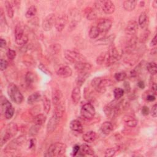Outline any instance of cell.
I'll return each instance as SVG.
<instances>
[{
  "label": "cell",
  "instance_id": "obj_1",
  "mask_svg": "<svg viewBox=\"0 0 157 157\" xmlns=\"http://www.w3.org/2000/svg\"><path fill=\"white\" fill-rule=\"evenodd\" d=\"M123 104H121V101L118 102L115 99L107 104L104 107V112L107 117L113 118L120 113Z\"/></svg>",
  "mask_w": 157,
  "mask_h": 157
},
{
  "label": "cell",
  "instance_id": "obj_2",
  "mask_svg": "<svg viewBox=\"0 0 157 157\" xmlns=\"http://www.w3.org/2000/svg\"><path fill=\"white\" fill-rule=\"evenodd\" d=\"M113 84V82L110 79H103L101 77H95L91 82V86L97 92L104 93L106 91V87Z\"/></svg>",
  "mask_w": 157,
  "mask_h": 157
},
{
  "label": "cell",
  "instance_id": "obj_3",
  "mask_svg": "<svg viewBox=\"0 0 157 157\" xmlns=\"http://www.w3.org/2000/svg\"><path fill=\"white\" fill-rule=\"evenodd\" d=\"M7 94L10 99L15 104H20L23 101V96L18 86L13 83L9 84L7 86Z\"/></svg>",
  "mask_w": 157,
  "mask_h": 157
},
{
  "label": "cell",
  "instance_id": "obj_4",
  "mask_svg": "<svg viewBox=\"0 0 157 157\" xmlns=\"http://www.w3.org/2000/svg\"><path fill=\"white\" fill-rule=\"evenodd\" d=\"M66 150V145L61 142H56L52 144L47 152L48 156H59L63 155Z\"/></svg>",
  "mask_w": 157,
  "mask_h": 157
},
{
  "label": "cell",
  "instance_id": "obj_5",
  "mask_svg": "<svg viewBox=\"0 0 157 157\" xmlns=\"http://www.w3.org/2000/svg\"><path fill=\"white\" fill-rule=\"evenodd\" d=\"M64 56L65 58L71 63L76 64L80 62H86L85 57L81 53L71 50H66L64 51Z\"/></svg>",
  "mask_w": 157,
  "mask_h": 157
},
{
  "label": "cell",
  "instance_id": "obj_6",
  "mask_svg": "<svg viewBox=\"0 0 157 157\" xmlns=\"http://www.w3.org/2000/svg\"><path fill=\"white\" fill-rule=\"evenodd\" d=\"M107 59L105 66H109L117 61H118L121 57V54L119 50L114 46L111 47L109 50L106 52Z\"/></svg>",
  "mask_w": 157,
  "mask_h": 157
},
{
  "label": "cell",
  "instance_id": "obj_7",
  "mask_svg": "<svg viewBox=\"0 0 157 157\" xmlns=\"http://www.w3.org/2000/svg\"><path fill=\"white\" fill-rule=\"evenodd\" d=\"M96 111L94 106L90 102L85 104L82 105L80 110V114L83 118L86 120L92 119Z\"/></svg>",
  "mask_w": 157,
  "mask_h": 157
},
{
  "label": "cell",
  "instance_id": "obj_8",
  "mask_svg": "<svg viewBox=\"0 0 157 157\" xmlns=\"http://www.w3.org/2000/svg\"><path fill=\"white\" fill-rule=\"evenodd\" d=\"M56 17L54 13H50L48 14L42 21V26L44 31H48L53 26L55 25V20H56Z\"/></svg>",
  "mask_w": 157,
  "mask_h": 157
},
{
  "label": "cell",
  "instance_id": "obj_9",
  "mask_svg": "<svg viewBox=\"0 0 157 157\" xmlns=\"http://www.w3.org/2000/svg\"><path fill=\"white\" fill-rule=\"evenodd\" d=\"M68 23V16L67 15H61L56 18L55 27L57 31H62Z\"/></svg>",
  "mask_w": 157,
  "mask_h": 157
},
{
  "label": "cell",
  "instance_id": "obj_10",
  "mask_svg": "<svg viewBox=\"0 0 157 157\" xmlns=\"http://www.w3.org/2000/svg\"><path fill=\"white\" fill-rule=\"evenodd\" d=\"M112 22L110 20L107 18H103L98 22L96 26L98 27L100 33L105 34L109 31V29L112 27Z\"/></svg>",
  "mask_w": 157,
  "mask_h": 157
},
{
  "label": "cell",
  "instance_id": "obj_11",
  "mask_svg": "<svg viewBox=\"0 0 157 157\" xmlns=\"http://www.w3.org/2000/svg\"><path fill=\"white\" fill-rule=\"evenodd\" d=\"M138 27L139 25L137 21H136L135 20H131L127 23L124 29V32L128 36H134L137 31Z\"/></svg>",
  "mask_w": 157,
  "mask_h": 157
},
{
  "label": "cell",
  "instance_id": "obj_12",
  "mask_svg": "<svg viewBox=\"0 0 157 157\" xmlns=\"http://www.w3.org/2000/svg\"><path fill=\"white\" fill-rule=\"evenodd\" d=\"M61 118L53 115L52 117L48 120L47 124V133L53 132L57 128Z\"/></svg>",
  "mask_w": 157,
  "mask_h": 157
},
{
  "label": "cell",
  "instance_id": "obj_13",
  "mask_svg": "<svg viewBox=\"0 0 157 157\" xmlns=\"http://www.w3.org/2000/svg\"><path fill=\"white\" fill-rule=\"evenodd\" d=\"M137 40L138 38L135 35L131 36V37L127 40L125 48L127 53L129 54L133 52L137 46Z\"/></svg>",
  "mask_w": 157,
  "mask_h": 157
},
{
  "label": "cell",
  "instance_id": "obj_14",
  "mask_svg": "<svg viewBox=\"0 0 157 157\" xmlns=\"http://www.w3.org/2000/svg\"><path fill=\"white\" fill-rule=\"evenodd\" d=\"M101 8L102 11L106 14H111L112 13L115 9V7L114 4L109 0L107 1H102Z\"/></svg>",
  "mask_w": 157,
  "mask_h": 157
},
{
  "label": "cell",
  "instance_id": "obj_15",
  "mask_svg": "<svg viewBox=\"0 0 157 157\" xmlns=\"http://www.w3.org/2000/svg\"><path fill=\"white\" fill-rule=\"evenodd\" d=\"M56 75L63 77L67 78L70 77L72 74V71L71 68L67 66H63L59 67L56 71Z\"/></svg>",
  "mask_w": 157,
  "mask_h": 157
},
{
  "label": "cell",
  "instance_id": "obj_16",
  "mask_svg": "<svg viewBox=\"0 0 157 157\" xmlns=\"http://www.w3.org/2000/svg\"><path fill=\"white\" fill-rule=\"evenodd\" d=\"M52 99L54 105H56L63 101V95L61 90L59 89H55L52 92Z\"/></svg>",
  "mask_w": 157,
  "mask_h": 157
},
{
  "label": "cell",
  "instance_id": "obj_17",
  "mask_svg": "<svg viewBox=\"0 0 157 157\" xmlns=\"http://www.w3.org/2000/svg\"><path fill=\"white\" fill-rule=\"evenodd\" d=\"M75 69L78 72H88L91 69V65L86 62H80L75 64Z\"/></svg>",
  "mask_w": 157,
  "mask_h": 157
},
{
  "label": "cell",
  "instance_id": "obj_18",
  "mask_svg": "<svg viewBox=\"0 0 157 157\" xmlns=\"http://www.w3.org/2000/svg\"><path fill=\"white\" fill-rule=\"evenodd\" d=\"M55 108L53 110V114L56 117L61 118L65 112V104L64 101L59 103L58 104L54 105Z\"/></svg>",
  "mask_w": 157,
  "mask_h": 157
},
{
  "label": "cell",
  "instance_id": "obj_19",
  "mask_svg": "<svg viewBox=\"0 0 157 157\" xmlns=\"http://www.w3.org/2000/svg\"><path fill=\"white\" fill-rule=\"evenodd\" d=\"M69 127L72 131L78 133H82L83 130V128L81 122L78 120H72L70 123Z\"/></svg>",
  "mask_w": 157,
  "mask_h": 157
},
{
  "label": "cell",
  "instance_id": "obj_20",
  "mask_svg": "<svg viewBox=\"0 0 157 157\" xmlns=\"http://www.w3.org/2000/svg\"><path fill=\"white\" fill-rule=\"evenodd\" d=\"M71 98L74 104L77 105L80 101L81 98V91L79 86L75 87L71 93Z\"/></svg>",
  "mask_w": 157,
  "mask_h": 157
},
{
  "label": "cell",
  "instance_id": "obj_21",
  "mask_svg": "<svg viewBox=\"0 0 157 157\" xmlns=\"http://www.w3.org/2000/svg\"><path fill=\"white\" fill-rule=\"evenodd\" d=\"M123 123L128 127L134 128L137 124V119L131 115H125L123 118Z\"/></svg>",
  "mask_w": 157,
  "mask_h": 157
},
{
  "label": "cell",
  "instance_id": "obj_22",
  "mask_svg": "<svg viewBox=\"0 0 157 157\" xmlns=\"http://www.w3.org/2000/svg\"><path fill=\"white\" fill-rule=\"evenodd\" d=\"M115 35H110L109 36L107 37H105L101 39H99L97 40H96L94 42V44L95 45H108L111 44L114 39H115Z\"/></svg>",
  "mask_w": 157,
  "mask_h": 157
},
{
  "label": "cell",
  "instance_id": "obj_23",
  "mask_svg": "<svg viewBox=\"0 0 157 157\" xmlns=\"http://www.w3.org/2000/svg\"><path fill=\"white\" fill-rule=\"evenodd\" d=\"M96 138H97L96 133L93 131L86 132L82 136L83 140L85 142H88V143L93 142L96 139Z\"/></svg>",
  "mask_w": 157,
  "mask_h": 157
},
{
  "label": "cell",
  "instance_id": "obj_24",
  "mask_svg": "<svg viewBox=\"0 0 157 157\" xmlns=\"http://www.w3.org/2000/svg\"><path fill=\"white\" fill-rule=\"evenodd\" d=\"M148 17L147 13L144 12H142L139 17L138 25L140 26L141 28L144 29L148 25Z\"/></svg>",
  "mask_w": 157,
  "mask_h": 157
},
{
  "label": "cell",
  "instance_id": "obj_25",
  "mask_svg": "<svg viewBox=\"0 0 157 157\" xmlns=\"http://www.w3.org/2000/svg\"><path fill=\"white\" fill-rule=\"evenodd\" d=\"M42 96L41 95V94L40 93V92H35L34 93H33L32 94H31L27 99V102L29 104H33L38 101H39L40 100L42 99Z\"/></svg>",
  "mask_w": 157,
  "mask_h": 157
},
{
  "label": "cell",
  "instance_id": "obj_26",
  "mask_svg": "<svg viewBox=\"0 0 157 157\" xmlns=\"http://www.w3.org/2000/svg\"><path fill=\"white\" fill-rule=\"evenodd\" d=\"M113 128V124L110 121H105L101 126V129L102 132L106 135L109 134L112 131Z\"/></svg>",
  "mask_w": 157,
  "mask_h": 157
},
{
  "label": "cell",
  "instance_id": "obj_27",
  "mask_svg": "<svg viewBox=\"0 0 157 157\" xmlns=\"http://www.w3.org/2000/svg\"><path fill=\"white\" fill-rule=\"evenodd\" d=\"M47 117L44 114L40 113L36 115L33 118V123L35 125L40 126H42L46 121Z\"/></svg>",
  "mask_w": 157,
  "mask_h": 157
},
{
  "label": "cell",
  "instance_id": "obj_28",
  "mask_svg": "<svg viewBox=\"0 0 157 157\" xmlns=\"http://www.w3.org/2000/svg\"><path fill=\"white\" fill-rule=\"evenodd\" d=\"M25 34L24 33V28L23 26L18 23L16 25L15 28V40H18L21 38Z\"/></svg>",
  "mask_w": 157,
  "mask_h": 157
},
{
  "label": "cell",
  "instance_id": "obj_29",
  "mask_svg": "<svg viewBox=\"0 0 157 157\" xmlns=\"http://www.w3.org/2000/svg\"><path fill=\"white\" fill-rule=\"evenodd\" d=\"M137 4V1L132 0H126L123 3V8L127 11L133 10Z\"/></svg>",
  "mask_w": 157,
  "mask_h": 157
},
{
  "label": "cell",
  "instance_id": "obj_30",
  "mask_svg": "<svg viewBox=\"0 0 157 157\" xmlns=\"http://www.w3.org/2000/svg\"><path fill=\"white\" fill-rule=\"evenodd\" d=\"M89 75L90 74L88 72H79L76 79V83L77 86H82Z\"/></svg>",
  "mask_w": 157,
  "mask_h": 157
},
{
  "label": "cell",
  "instance_id": "obj_31",
  "mask_svg": "<svg viewBox=\"0 0 157 157\" xmlns=\"http://www.w3.org/2000/svg\"><path fill=\"white\" fill-rule=\"evenodd\" d=\"M2 112L4 113L5 118L9 120L13 116L14 109L12 105H10L8 107H7L4 110H2Z\"/></svg>",
  "mask_w": 157,
  "mask_h": 157
},
{
  "label": "cell",
  "instance_id": "obj_32",
  "mask_svg": "<svg viewBox=\"0 0 157 157\" xmlns=\"http://www.w3.org/2000/svg\"><path fill=\"white\" fill-rule=\"evenodd\" d=\"M42 100L43 102L44 110L46 113H48L51 108V102L46 96H44Z\"/></svg>",
  "mask_w": 157,
  "mask_h": 157
},
{
  "label": "cell",
  "instance_id": "obj_33",
  "mask_svg": "<svg viewBox=\"0 0 157 157\" xmlns=\"http://www.w3.org/2000/svg\"><path fill=\"white\" fill-rule=\"evenodd\" d=\"M81 148V151L84 154V155H93L94 153V151L93 149L89 146L87 144H83L80 147Z\"/></svg>",
  "mask_w": 157,
  "mask_h": 157
},
{
  "label": "cell",
  "instance_id": "obj_34",
  "mask_svg": "<svg viewBox=\"0 0 157 157\" xmlns=\"http://www.w3.org/2000/svg\"><path fill=\"white\" fill-rule=\"evenodd\" d=\"M147 70L151 75H155L157 72L156 64L155 62H150L147 64Z\"/></svg>",
  "mask_w": 157,
  "mask_h": 157
},
{
  "label": "cell",
  "instance_id": "obj_35",
  "mask_svg": "<svg viewBox=\"0 0 157 157\" xmlns=\"http://www.w3.org/2000/svg\"><path fill=\"white\" fill-rule=\"evenodd\" d=\"M36 75L31 72H28L25 75V81L28 85L33 84L36 80Z\"/></svg>",
  "mask_w": 157,
  "mask_h": 157
},
{
  "label": "cell",
  "instance_id": "obj_36",
  "mask_svg": "<svg viewBox=\"0 0 157 157\" xmlns=\"http://www.w3.org/2000/svg\"><path fill=\"white\" fill-rule=\"evenodd\" d=\"M61 50V45L59 44H53L50 45L48 51L52 55H57Z\"/></svg>",
  "mask_w": 157,
  "mask_h": 157
},
{
  "label": "cell",
  "instance_id": "obj_37",
  "mask_svg": "<svg viewBox=\"0 0 157 157\" xmlns=\"http://www.w3.org/2000/svg\"><path fill=\"white\" fill-rule=\"evenodd\" d=\"M5 6H6V12L8 17L9 18H13L14 15V10H13L12 4L9 1H6Z\"/></svg>",
  "mask_w": 157,
  "mask_h": 157
},
{
  "label": "cell",
  "instance_id": "obj_38",
  "mask_svg": "<svg viewBox=\"0 0 157 157\" xmlns=\"http://www.w3.org/2000/svg\"><path fill=\"white\" fill-rule=\"evenodd\" d=\"M37 13V8L35 6H31L29 7V8L27 10L26 13H25V17L28 18H32L36 15Z\"/></svg>",
  "mask_w": 157,
  "mask_h": 157
},
{
  "label": "cell",
  "instance_id": "obj_39",
  "mask_svg": "<svg viewBox=\"0 0 157 157\" xmlns=\"http://www.w3.org/2000/svg\"><path fill=\"white\" fill-rule=\"evenodd\" d=\"M100 33H99V31L98 28L97 26H92L90 31H89V36L91 39H96V37H98V36L99 35Z\"/></svg>",
  "mask_w": 157,
  "mask_h": 157
},
{
  "label": "cell",
  "instance_id": "obj_40",
  "mask_svg": "<svg viewBox=\"0 0 157 157\" xmlns=\"http://www.w3.org/2000/svg\"><path fill=\"white\" fill-rule=\"evenodd\" d=\"M97 17V13L96 10L91 8H88V10L86 12V17L89 20H94Z\"/></svg>",
  "mask_w": 157,
  "mask_h": 157
},
{
  "label": "cell",
  "instance_id": "obj_41",
  "mask_svg": "<svg viewBox=\"0 0 157 157\" xmlns=\"http://www.w3.org/2000/svg\"><path fill=\"white\" fill-rule=\"evenodd\" d=\"M107 59V53L106 52H103L101 53L96 59V63L99 65H105Z\"/></svg>",
  "mask_w": 157,
  "mask_h": 157
},
{
  "label": "cell",
  "instance_id": "obj_42",
  "mask_svg": "<svg viewBox=\"0 0 157 157\" xmlns=\"http://www.w3.org/2000/svg\"><path fill=\"white\" fill-rule=\"evenodd\" d=\"M124 90L123 89L121 88H115L114 91H113V96H114V98L117 100H118L119 99H120L124 94Z\"/></svg>",
  "mask_w": 157,
  "mask_h": 157
},
{
  "label": "cell",
  "instance_id": "obj_43",
  "mask_svg": "<svg viewBox=\"0 0 157 157\" xmlns=\"http://www.w3.org/2000/svg\"><path fill=\"white\" fill-rule=\"evenodd\" d=\"M126 77H127V75H126V72H117L114 75L115 78L118 82H121V81L124 80L126 78Z\"/></svg>",
  "mask_w": 157,
  "mask_h": 157
},
{
  "label": "cell",
  "instance_id": "obj_44",
  "mask_svg": "<svg viewBox=\"0 0 157 157\" xmlns=\"http://www.w3.org/2000/svg\"><path fill=\"white\" fill-rule=\"evenodd\" d=\"M28 37L26 34H25L21 38H20L18 40H15V42L18 45L23 46V45H25L28 42Z\"/></svg>",
  "mask_w": 157,
  "mask_h": 157
},
{
  "label": "cell",
  "instance_id": "obj_45",
  "mask_svg": "<svg viewBox=\"0 0 157 157\" xmlns=\"http://www.w3.org/2000/svg\"><path fill=\"white\" fill-rule=\"evenodd\" d=\"M149 36H150V32H149V31H144L141 35H140V38H139V41H140V43H145L147 40V39H148V37H149Z\"/></svg>",
  "mask_w": 157,
  "mask_h": 157
},
{
  "label": "cell",
  "instance_id": "obj_46",
  "mask_svg": "<svg viewBox=\"0 0 157 157\" xmlns=\"http://www.w3.org/2000/svg\"><path fill=\"white\" fill-rule=\"evenodd\" d=\"M116 153V150L114 148H107L104 152V156L105 157H112L115 155Z\"/></svg>",
  "mask_w": 157,
  "mask_h": 157
},
{
  "label": "cell",
  "instance_id": "obj_47",
  "mask_svg": "<svg viewBox=\"0 0 157 157\" xmlns=\"http://www.w3.org/2000/svg\"><path fill=\"white\" fill-rule=\"evenodd\" d=\"M7 58L10 59V60H13L15 56H16V52L15 50H12V49H9L7 52Z\"/></svg>",
  "mask_w": 157,
  "mask_h": 157
},
{
  "label": "cell",
  "instance_id": "obj_48",
  "mask_svg": "<svg viewBox=\"0 0 157 157\" xmlns=\"http://www.w3.org/2000/svg\"><path fill=\"white\" fill-rule=\"evenodd\" d=\"M8 66V62L4 59H1L0 61V68H1V71H3L4 70H6L7 69Z\"/></svg>",
  "mask_w": 157,
  "mask_h": 157
},
{
  "label": "cell",
  "instance_id": "obj_49",
  "mask_svg": "<svg viewBox=\"0 0 157 157\" xmlns=\"http://www.w3.org/2000/svg\"><path fill=\"white\" fill-rule=\"evenodd\" d=\"M39 69H40L42 72H44V73H45V74H48V75H50V74H51L50 71L44 64H40L39 66Z\"/></svg>",
  "mask_w": 157,
  "mask_h": 157
},
{
  "label": "cell",
  "instance_id": "obj_50",
  "mask_svg": "<svg viewBox=\"0 0 157 157\" xmlns=\"http://www.w3.org/2000/svg\"><path fill=\"white\" fill-rule=\"evenodd\" d=\"M156 109H157V104H155L153 106H152V108H151V116L154 118H156V116H157V110H156Z\"/></svg>",
  "mask_w": 157,
  "mask_h": 157
},
{
  "label": "cell",
  "instance_id": "obj_51",
  "mask_svg": "<svg viewBox=\"0 0 157 157\" xmlns=\"http://www.w3.org/2000/svg\"><path fill=\"white\" fill-rule=\"evenodd\" d=\"M39 127H40V126H36L34 124V126L31 127V128L30 129V133L33 136L36 135L39 131Z\"/></svg>",
  "mask_w": 157,
  "mask_h": 157
},
{
  "label": "cell",
  "instance_id": "obj_52",
  "mask_svg": "<svg viewBox=\"0 0 157 157\" xmlns=\"http://www.w3.org/2000/svg\"><path fill=\"white\" fill-rule=\"evenodd\" d=\"M80 149V147L78 145H75L74 146L73 150H72V155L76 156L77 155V153H78Z\"/></svg>",
  "mask_w": 157,
  "mask_h": 157
},
{
  "label": "cell",
  "instance_id": "obj_53",
  "mask_svg": "<svg viewBox=\"0 0 157 157\" xmlns=\"http://www.w3.org/2000/svg\"><path fill=\"white\" fill-rule=\"evenodd\" d=\"M123 86H124V91L126 92V93H129L130 91V90H131V86H130V85H129V83L128 82H125L123 84Z\"/></svg>",
  "mask_w": 157,
  "mask_h": 157
},
{
  "label": "cell",
  "instance_id": "obj_54",
  "mask_svg": "<svg viewBox=\"0 0 157 157\" xmlns=\"http://www.w3.org/2000/svg\"><path fill=\"white\" fill-rule=\"evenodd\" d=\"M156 82L151 81L150 82V88L151 90V91L156 94Z\"/></svg>",
  "mask_w": 157,
  "mask_h": 157
},
{
  "label": "cell",
  "instance_id": "obj_55",
  "mask_svg": "<svg viewBox=\"0 0 157 157\" xmlns=\"http://www.w3.org/2000/svg\"><path fill=\"white\" fill-rule=\"evenodd\" d=\"M149 112H150V110H149V108L147 106H144L142 107V113L144 115H148Z\"/></svg>",
  "mask_w": 157,
  "mask_h": 157
},
{
  "label": "cell",
  "instance_id": "obj_56",
  "mask_svg": "<svg viewBox=\"0 0 157 157\" xmlns=\"http://www.w3.org/2000/svg\"><path fill=\"white\" fill-rule=\"evenodd\" d=\"M146 98H147V100L150 102H151L155 100V96L153 94H148Z\"/></svg>",
  "mask_w": 157,
  "mask_h": 157
},
{
  "label": "cell",
  "instance_id": "obj_57",
  "mask_svg": "<svg viewBox=\"0 0 157 157\" xmlns=\"http://www.w3.org/2000/svg\"><path fill=\"white\" fill-rule=\"evenodd\" d=\"M0 43H1L0 45H1V48H4V47H6V41L5 40V39H2V38H1Z\"/></svg>",
  "mask_w": 157,
  "mask_h": 157
},
{
  "label": "cell",
  "instance_id": "obj_58",
  "mask_svg": "<svg viewBox=\"0 0 157 157\" xmlns=\"http://www.w3.org/2000/svg\"><path fill=\"white\" fill-rule=\"evenodd\" d=\"M137 85L141 89H144L145 88V84H144V82L143 81H139L137 83Z\"/></svg>",
  "mask_w": 157,
  "mask_h": 157
},
{
  "label": "cell",
  "instance_id": "obj_59",
  "mask_svg": "<svg viewBox=\"0 0 157 157\" xmlns=\"http://www.w3.org/2000/svg\"><path fill=\"white\" fill-rule=\"evenodd\" d=\"M156 45V35L154 36V37L152 39L151 41V45L152 46H155Z\"/></svg>",
  "mask_w": 157,
  "mask_h": 157
},
{
  "label": "cell",
  "instance_id": "obj_60",
  "mask_svg": "<svg viewBox=\"0 0 157 157\" xmlns=\"http://www.w3.org/2000/svg\"><path fill=\"white\" fill-rule=\"evenodd\" d=\"M152 6L154 7V8H156L157 7V1H154L152 3Z\"/></svg>",
  "mask_w": 157,
  "mask_h": 157
}]
</instances>
